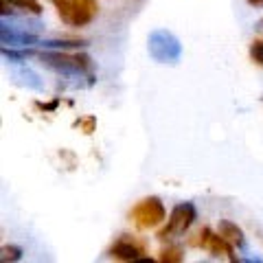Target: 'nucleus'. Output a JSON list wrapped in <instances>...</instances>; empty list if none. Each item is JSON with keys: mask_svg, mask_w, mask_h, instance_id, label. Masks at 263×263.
I'll return each mask as SVG.
<instances>
[{"mask_svg": "<svg viewBox=\"0 0 263 263\" xmlns=\"http://www.w3.org/2000/svg\"><path fill=\"white\" fill-rule=\"evenodd\" d=\"M77 125L81 127V132H84V134H92V132H95V127H97V119H95V117L79 119V121H77Z\"/></svg>", "mask_w": 263, "mask_h": 263, "instance_id": "16", "label": "nucleus"}, {"mask_svg": "<svg viewBox=\"0 0 263 263\" xmlns=\"http://www.w3.org/2000/svg\"><path fill=\"white\" fill-rule=\"evenodd\" d=\"M147 48H149V55L160 64H174L180 60V55H182L180 40L167 29L154 31L149 40H147Z\"/></svg>", "mask_w": 263, "mask_h": 263, "instance_id": "4", "label": "nucleus"}, {"mask_svg": "<svg viewBox=\"0 0 263 263\" xmlns=\"http://www.w3.org/2000/svg\"><path fill=\"white\" fill-rule=\"evenodd\" d=\"M217 233L224 237L228 243H233L235 248H241V246L246 243V239H243V230L237 226V224H233V221H228V219H221V221H219Z\"/></svg>", "mask_w": 263, "mask_h": 263, "instance_id": "9", "label": "nucleus"}, {"mask_svg": "<svg viewBox=\"0 0 263 263\" xmlns=\"http://www.w3.org/2000/svg\"><path fill=\"white\" fill-rule=\"evenodd\" d=\"M248 5H254V7H259V5H263V0H248Z\"/></svg>", "mask_w": 263, "mask_h": 263, "instance_id": "17", "label": "nucleus"}, {"mask_svg": "<svg viewBox=\"0 0 263 263\" xmlns=\"http://www.w3.org/2000/svg\"><path fill=\"white\" fill-rule=\"evenodd\" d=\"M197 219V211L191 202H180L174 206V211H171V215L167 219V224H164V228L158 230V239L167 241V239H176V237L184 235L189 228L193 226V221Z\"/></svg>", "mask_w": 263, "mask_h": 263, "instance_id": "5", "label": "nucleus"}, {"mask_svg": "<svg viewBox=\"0 0 263 263\" xmlns=\"http://www.w3.org/2000/svg\"><path fill=\"white\" fill-rule=\"evenodd\" d=\"M129 219L134 221L136 228L141 230H152V228H158L164 219H167V209H164V204L160 197H145L136 204L134 209L129 211Z\"/></svg>", "mask_w": 263, "mask_h": 263, "instance_id": "3", "label": "nucleus"}, {"mask_svg": "<svg viewBox=\"0 0 263 263\" xmlns=\"http://www.w3.org/2000/svg\"><path fill=\"white\" fill-rule=\"evenodd\" d=\"M64 24L68 27H88L97 18L99 3L97 0H51Z\"/></svg>", "mask_w": 263, "mask_h": 263, "instance_id": "2", "label": "nucleus"}, {"mask_svg": "<svg viewBox=\"0 0 263 263\" xmlns=\"http://www.w3.org/2000/svg\"><path fill=\"white\" fill-rule=\"evenodd\" d=\"M40 64L51 68L62 75L70 77H86L90 84H95V72H92V60L84 53H64V51H44L35 53Z\"/></svg>", "mask_w": 263, "mask_h": 263, "instance_id": "1", "label": "nucleus"}, {"mask_svg": "<svg viewBox=\"0 0 263 263\" xmlns=\"http://www.w3.org/2000/svg\"><path fill=\"white\" fill-rule=\"evenodd\" d=\"M158 261L162 263H182L184 261V250L180 246H167V248L160 250Z\"/></svg>", "mask_w": 263, "mask_h": 263, "instance_id": "10", "label": "nucleus"}, {"mask_svg": "<svg viewBox=\"0 0 263 263\" xmlns=\"http://www.w3.org/2000/svg\"><path fill=\"white\" fill-rule=\"evenodd\" d=\"M108 257L114 261H125V263H136L147 259V246L141 237L134 235H121L108 248Z\"/></svg>", "mask_w": 263, "mask_h": 263, "instance_id": "7", "label": "nucleus"}, {"mask_svg": "<svg viewBox=\"0 0 263 263\" xmlns=\"http://www.w3.org/2000/svg\"><path fill=\"white\" fill-rule=\"evenodd\" d=\"M15 77H22V79H24L22 84H24V86H29V88H35V90L42 88V81H37V75H33V72H31L29 68H20V70H15Z\"/></svg>", "mask_w": 263, "mask_h": 263, "instance_id": "13", "label": "nucleus"}, {"mask_svg": "<svg viewBox=\"0 0 263 263\" xmlns=\"http://www.w3.org/2000/svg\"><path fill=\"white\" fill-rule=\"evenodd\" d=\"M44 48H57V51H66V48H81L86 46V40H48L42 42Z\"/></svg>", "mask_w": 263, "mask_h": 263, "instance_id": "12", "label": "nucleus"}, {"mask_svg": "<svg viewBox=\"0 0 263 263\" xmlns=\"http://www.w3.org/2000/svg\"><path fill=\"white\" fill-rule=\"evenodd\" d=\"M250 60L257 66H263V37L252 40V44H250Z\"/></svg>", "mask_w": 263, "mask_h": 263, "instance_id": "14", "label": "nucleus"}, {"mask_svg": "<svg viewBox=\"0 0 263 263\" xmlns=\"http://www.w3.org/2000/svg\"><path fill=\"white\" fill-rule=\"evenodd\" d=\"M11 7L15 9H22L24 13H31V15H40L44 11V7L37 3V0H7Z\"/></svg>", "mask_w": 263, "mask_h": 263, "instance_id": "11", "label": "nucleus"}, {"mask_svg": "<svg viewBox=\"0 0 263 263\" xmlns=\"http://www.w3.org/2000/svg\"><path fill=\"white\" fill-rule=\"evenodd\" d=\"M189 243L195 246V248L206 250L211 257H226L228 261H233V263L237 261V257H235V246L228 243L219 233H213L209 226H204L200 233H195L191 239H189Z\"/></svg>", "mask_w": 263, "mask_h": 263, "instance_id": "6", "label": "nucleus"}, {"mask_svg": "<svg viewBox=\"0 0 263 263\" xmlns=\"http://www.w3.org/2000/svg\"><path fill=\"white\" fill-rule=\"evenodd\" d=\"M22 257V250L20 248H15V246H5L3 248V261H18Z\"/></svg>", "mask_w": 263, "mask_h": 263, "instance_id": "15", "label": "nucleus"}, {"mask_svg": "<svg viewBox=\"0 0 263 263\" xmlns=\"http://www.w3.org/2000/svg\"><path fill=\"white\" fill-rule=\"evenodd\" d=\"M257 27H259V29H263V18L259 20V24H257Z\"/></svg>", "mask_w": 263, "mask_h": 263, "instance_id": "18", "label": "nucleus"}, {"mask_svg": "<svg viewBox=\"0 0 263 263\" xmlns=\"http://www.w3.org/2000/svg\"><path fill=\"white\" fill-rule=\"evenodd\" d=\"M40 42V35L37 33H31V31H24L20 27H15L13 22H3V44L7 46H31V44H37Z\"/></svg>", "mask_w": 263, "mask_h": 263, "instance_id": "8", "label": "nucleus"}]
</instances>
